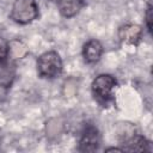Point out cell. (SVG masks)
<instances>
[{
  "instance_id": "6da1fadb",
  "label": "cell",
  "mask_w": 153,
  "mask_h": 153,
  "mask_svg": "<svg viewBox=\"0 0 153 153\" xmlns=\"http://www.w3.org/2000/svg\"><path fill=\"white\" fill-rule=\"evenodd\" d=\"M62 71V61L60 55L54 51L43 53L37 60V72L42 78H55Z\"/></svg>"
},
{
  "instance_id": "7a4b0ae2",
  "label": "cell",
  "mask_w": 153,
  "mask_h": 153,
  "mask_svg": "<svg viewBox=\"0 0 153 153\" xmlns=\"http://www.w3.org/2000/svg\"><path fill=\"white\" fill-rule=\"evenodd\" d=\"M38 16V7L35 0H16L11 10V19L19 24H27Z\"/></svg>"
},
{
  "instance_id": "3957f363",
  "label": "cell",
  "mask_w": 153,
  "mask_h": 153,
  "mask_svg": "<svg viewBox=\"0 0 153 153\" xmlns=\"http://www.w3.org/2000/svg\"><path fill=\"white\" fill-rule=\"evenodd\" d=\"M116 79L110 74H100L92 81V93L99 102H108L111 98Z\"/></svg>"
},
{
  "instance_id": "277c9868",
  "label": "cell",
  "mask_w": 153,
  "mask_h": 153,
  "mask_svg": "<svg viewBox=\"0 0 153 153\" xmlns=\"http://www.w3.org/2000/svg\"><path fill=\"white\" fill-rule=\"evenodd\" d=\"M99 143H100V136L97 128L93 126H87L81 134L79 149L82 152H93L98 149Z\"/></svg>"
},
{
  "instance_id": "5b68a950",
  "label": "cell",
  "mask_w": 153,
  "mask_h": 153,
  "mask_svg": "<svg viewBox=\"0 0 153 153\" xmlns=\"http://www.w3.org/2000/svg\"><path fill=\"white\" fill-rule=\"evenodd\" d=\"M141 36H142V29L136 24H127L121 26L118 30V37L124 43L136 44L140 41Z\"/></svg>"
},
{
  "instance_id": "8992f818",
  "label": "cell",
  "mask_w": 153,
  "mask_h": 153,
  "mask_svg": "<svg viewBox=\"0 0 153 153\" xmlns=\"http://www.w3.org/2000/svg\"><path fill=\"white\" fill-rule=\"evenodd\" d=\"M103 54V45L97 39H90L84 44L82 48V55L86 62L94 63L99 61L100 56Z\"/></svg>"
},
{
  "instance_id": "52a82bcc",
  "label": "cell",
  "mask_w": 153,
  "mask_h": 153,
  "mask_svg": "<svg viewBox=\"0 0 153 153\" xmlns=\"http://www.w3.org/2000/svg\"><path fill=\"white\" fill-rule=\"evenodd\" d=\"M84 6V0H57L60 13L66 18H72L79 13Z\"/></svg>"
},
{
  "instance_id": "ba28073f",
  "label": "cell",
  "mask_w": 153,
  "mask_h": 153,
  "mask_svg": "<svg viewBox=\"0 0 153 153\" xmlns=\"http://www.w3.org/2000/svg\"><path fill=\"white\" fill-rule=\"evenodd\" d=\"M127 147L123 148V151H128V152H141V151H147L148 147V142L145 137L142 136H133L130 137L127 142Z\"/></svg>"
},
{
  "instance_id": "9c48e42d",
  "label": "cell",
  "mask_w": 153,
  "mask_h": 153,
  "mask_svg": "<svg viewBox=\"0 0 153 153\" xmlns=\"http://www.w3.org/2000/svg\"><path fill=\"white\" fill-rule=\"evenodd\" d=\"M8 47H10L8 55H11L13 59H22L27 54V48L22 41L14 39L8 43Z\"/></svg>"
},
{
  "instance_id": "30bf717a",
  "label": "cell",
  "mask_w": 153,
  "mask_h": 153,
  "mask_svg": "<svg viewBox=\"0 0 153 153\" xmlns=\"http://www.w3.org/2000/svg\"><path fill=\"white\" fill-rule=\"evenodd\" d=\"M8 51H10L8 42L4 37H0V63L6 61V59L8 57Z\"/></svg>"
},
{
  "instance_id": "8fae6325",
  "label": "cell",
  "mask_w": 153,
  "mask_h": 153,
  "mask_svg": "<svg viewBox=\"0 0 153 153\" xmlns=\"http://www.w3.org/2000/svg\"><path fill=\"white\" fill-rule=\"evenodd\" d=\"M145 18H146L147 29H148V31L151 32V31H152V5H148V7H147V10H146Z\"/></svg>"
}]
</instances>
